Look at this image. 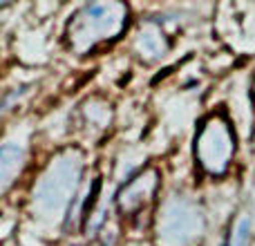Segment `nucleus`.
<instances>
[{"label": "nucleus", "mask_w": 255, "mask_h": 246, "mask_svg": "<svg viewBox=\"0 0 255 246\" xmlns=\"http://www.w3.org/2000/svg\"><path fill=\"white\" fill-rule=\"evenodd\" d=\"M247 238H249V222L242 220V224H240V231H238V244H235V246H244Z\"/></svg>", "instance_id": "nucleus-1"}]
</instances>
